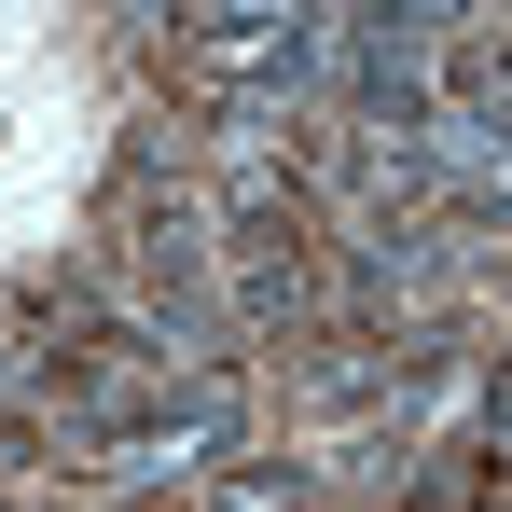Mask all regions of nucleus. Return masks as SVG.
I'll return each mask as SVG.
<instances>
[{"label":"nucleus","mask_w":512,"mask_h":512,"mask_svg":"<svg viewBox=\"0 0 512 512\" xmlns=\"http://www.w3.org/2000/svg\"><path fill=\"white\" fill-rule=\"evenodd\" d=\"M0 471H14V429H0Z\"/></svg>","instance_id":"obj_4"},{"label":"nucleus","mask_w":512,"mask_h":512,"mask_svg":"<svg viewBox=\"0 0 512 512\" xmlns=\"http://www.w3.org/2000/svg\"><path fill=\"white\" fill-rule=\"evenodd\" d=\"M153 429H167L194 471H222V457H236V429H250V388H236V360H222V374H167Z\"/></svg>","instance_id":"obj_1"},{"label":"nucleus","mask_w":512,"mask_h":512,"mask_svg":"<svg viewBox=\"0 0 512 512\" xmlns=\"http://www.w3.org/2000/svg\"><path fill=\"white\" fill-rule=\"evenodd\" d=\"M485 457H499V471H512V374H499V388H485Z\"/></svg>","instance_id":"obj_3"},{"label":"nucleus","mask_w":512,"mask_h":512,"mask_svg":"<svg viewBox=\"0 0 512 512\" xmlns=\"http://www.w3.org/2000/svg\"><path fill=\"white\" fill-rule=\"evenodd\" d=\"M208 512H305V471H277V457H222Z\"/></svg>","instance_id":"obj_2"}]
</instances>
